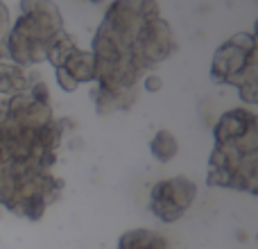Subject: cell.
<instances>
[{
	"label": "cell",
	"mask_w": 258,
	"mask_h": 249,
	"mask_svg": "<svg viewBox=\"0 0 258 249\" xmlns=\"http://www.w3.org/2000/svg\"><path fill=\"white\" fill-rule=\"evenodd\" d=\"M34 77L25 73V68L9 61H0V95H16L25 93Z\"/></svg>",
	"instance_id": "cell-7"
},
{
	"label": "cell",
	"mask_w": 258,
	"mask_h": 249,
	"mask_svg": "<svg viewBox=\"0 0 258 249\" xmlns=\"http://www.w3.org/2000/svg\"><path fill=\"white\" fill-rule=\"evenodd\" d=\"M150 152H152V156H154L156 161H161V163H168V161H172L174 156H177L179 143H177V138H174L170 132L161 129V132H156L154 136H152Z\"/></svg>",
	"instance_id": "cell-10"
},
{
	"label": "cell",
	"mask_w": 258,
	"mask_h": 249,
	"mask_svg": "<svg viewBox=\"0 0 258 249\" xmlns=\"http://www.w3.org/2000/svg\"><path fill=\"white\" fill-rule=\"evenodd\" d=\"M59 32L63 18L52 0H21V16L9 25L5 41L7 59L21 68L45 61V50Z\"/></svg>",
	"instance_id": "cell-3"
},
{
	"label": "cell",
	"mask_w": 258,
	"mask_h": 249,
	"mask_svg": "<svg viewBox=\"0 0 258 249\" xmlns=\"http://www.w3.org/2000/svg\"><path fill=\"white\" fill-rule=\"evenodd\" d=\"M116 249H170V245L156 231H150V229H129V231L120 236Z\"/></svg>",
	"instance_id": "cell-9"
},
{
	"label": "cell",
	"mask_w": 258,
	"mask_h": 249,
	"mask_svg": "<svg viewBox=\"0 0 258 249\" xmlns=\"http://www.w3.org/2000/svg\"><path fill=\"white\" fill-rule=\"evenodd\" d=\"M54 71H57V84L61 86L66 93H73V91H77V86H80V84H77V82L73 80V77L68 75L63 68H54Z\"/></svg>",
	"instance_id": "cell-12"
},
{
	"label": "cell",
	"mask_w": 258,
	"mask_h": 249,
	"mask_svg": "<svg viewBox=\"0 0 258 249\" xmlns=\"http://www.w3.org/2000/svg\"><path fill=\"white\" fill-rule=\"evenodd\" d=\"M177 50L156 0H113L93 36L95 82L102 89L132 91L147 71Z\"/></svg>",
	"instance_id": "cell-1"
},
{
	"label": "cell",
	"mask_w": 258,
	"mask_h": 249,
	"mask_svg": "<svg viewBox=\"0 0 258 249\" xmlns=\"http://www.w3.org/2000/svg\"><path fill=\"white\" fill-rule=\"evenodd\" d=\"M195 195H197L195 181L183 177V174L172 179H161L150 191V211L161 222H168V224L177 222L192 206Z\"/></svg>",
	"instance_id": "cell-5"
},
{
	"label": "cell",
	"mask_w": 258,
	"mask_h": 249,
	"mask_svg": "<svg viewBox=\"0 0 258 249\" xmlns=\"http://www.w3.org/2000/svg\"><path fill=\"white\" fill-rule=\"evenodd\" d=\"M89 3H102V0H89Z\"/></svg>",
	"instance_id": "cell-14"
},
{
	"label": "cell",
	"mask_w": 258,
	"mask_h": 249,
	"mask_svg": "<svg viewBox=\"0 0 258 249\" xmlns=\"http://www.w3.org/2000/svg\"><path fill=\"white\" fill-rule=\"evenodd\" d=\"M7 32H9V12H7V5L0 0V61H5V57H7V50H5Z\"/></svg>",
	"instance_id": "cell-11"
},
{
	"label": "cell",
	"mask_w": 258,
	"mask_h": 249,
	"mask_svg": "<svg viewBox=\"0 0 258 249\" xmlns=\"http://www.w3.org/2000/svg\"><path fill=\"white\" fill-rule=\"evenodd\" d=\"M211 80L215 84H231L240 91L247 104L258 100V71H256V39L251 32L233 34L213 54Z\"/></svg>",
	"instance_id": "cell-4"
},
{
	"label": "cell",
	"mask_w": 258,
	"mask_h": 249,
	"mask_svg": "<svg viewBox=\"0 0 258 249\" xmlns=\"http://www.w3.org/2000/svg\"><path fill=\"white\" fill-rule=\"evenodd\" d=\"M134 102H136V89L111 91V89L98 86V91H93V104L100 116H107L111 111H120V109H129Z\"/></svg>",
	"instance_id": "cell-6"
},
{
	"label": "cell",
	"mask_w": 258,
	"mask_h": 249,
	"mask_svg": "<svg viewBox=\"0 0 258 249\" xmlns=\"http://www.w3.org/2000/svg\"><path fill=\"white\" fill-rule=\"evenodd\" d=\"M161 86H163L161 77H156V75H145V89L150 91V93H156Z\"/></svg>",
	"instance_id": "cell-13"
},
{
	"label": "cell",
	"mask_w": 258,
	"mask_h": 249,
	"mask_svg": "<svg viewBox=\"0 0 258 249\" xmlns=\"http://www.w3.org/2000/svg\"><path fill=\"white\" fill-rule=\"evenodd\" d=\"M215 147L209 159V186L256 193L258 188V122L249 109L222 113L213 129Z\"/></svg>",
	"instance_id": "cell-2"
},
{
	"label": "cell",
	"mask_w": 258,
	"mask_h": 249,
	"mask_svg": "<svg viewBox=\"0 0 258 249\" xmlns=\"http://www.w3.org/2000/svg\"><path fill=\"white\" fill-rule=\"evenodd\" d=\"M61 68L77 82V84H82V82H95V75H98L93 54L86 52V50H80V48L73 50V52L68 54V59L63 61Z\"/></svg>",
	"instance_id": "cell-8"
}]
</instances>
